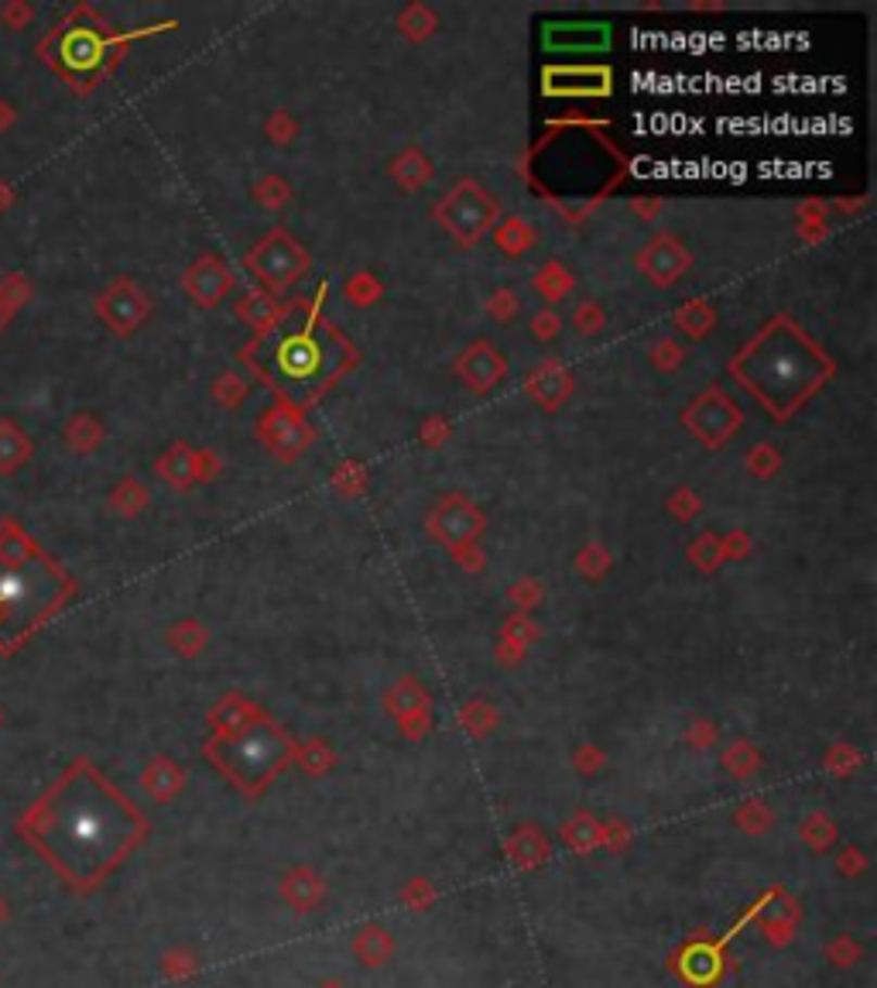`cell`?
Instances as JSON below:
<instances>
[{"label":"cell","mask_w":877,"mask_h":988,"mask_svg":"<svg viewBox=\"0 0 877 988\" xmlns=\"http://www.w3.org/2000/svg\"><path fill=\"white\" fill-rule=\"evenodd\" d=\"M25 841L76 889L97 886L141 837V813L97 769L76 762L21 818Z\"/></svg>","instance_id":"obj_1"},{"label":"cell","mask_w":877,"mask_h":988,"mask_svg":"<svg viewBox=\"0 0 877 988\" xmlns=\"http://www.w3.org/2000/svg\"><path fill=\"white\" fill-rule=\"evenodd\" d=\"M59 591V573L38 553L0 543V642L28 635L55 608Z\"/></svg>","instance_id":"obj_2"},{"label":"cell","mask_w":877,"mask_h":988,"mask_svg":"<svg viewBox=\"0 0 877 988\" xmlns=\"http://www.w3.org/2000/svg\"><path fill=\"white\" fill-rule=\"evenodd\" d=\"M275 371L281 381L289 384H316L326 378L329 371V357H326V343L313 333V330H295L284 333L275 347Z\"/></svg>","instance_id":"obj_3"},{"label":"cell","mask_w":877,"mask_h":988,"mask_svg":"<svg viewBox=\"0 0 877 988\" xmlns=\"http://www.w3.org/2000/svg\"><path fill=\"white\" fill-rule=\"evenodd\" d=\"M278 762H281V738L275 732H251L233 748V772H240L247 783L271 776Z\"/></svg>","instance_id":"obj_4"}]
</instances>
